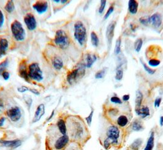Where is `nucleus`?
I'll use <instances>...</instances> for the list:
<instances>
[{
    "label": "nucleus",
    "mask_w": 163,
    "mask_h": 150,
    "mask_svg": "<svg viewBox=\"0 0 163 150\" xmlns=\"http://www.w3.org/2000/svg\"><path fill=\"white\" fill-rule=\"evenodd\" d=\"M66 126L72 140L79 143L86 141L87 130L83 122L80 118L77 116L69 117L66 121Z\"/></svg>",
    "instance_id": "1"
},
{
    "label": "nucleus",
    "mask_w": 163,
    "mask_h": 150,
    "mask_svg": "<svg viewBox=\"0 0 163 150\" xmlns=\"http://www.w3.org/2000/svg\"><path fill=\"white\" fill-rule=\"evenodd\" d=\"M106 139L103 141V145L106 150H109L112 146H120V130L117 126L115 125L109 126L106 131Z\"/></svg>",
    "instance_id": "2"
},
{
    "label": "nucleus",
    "mask_w": 163,
    "mask_h": 150,
    "mask_svg": "<svg viewBox=\"0 0 163 150\" xmlns=\"http://www.w3.org/2000/svg\"><path fill=\"white\" fill-rule=\"evenodd\" d=\"M74 36L80 46H83L87 39L86 29L84 24L81 21H77L74 24Z\"/></svg>",
    "instance_id": "3"
},
{
    "label": "nucleus",
    "mask_w": 163,
    "mask_h": 150,
    "mask_svg": "<svg viewBox=\"0 0 163 150\" xmlns=\"http://www.w3.org/2000/svg\"><path fill=\"white\" fill-rule=\"evenodd\" d=\"M12 34L14 39L17 41H23L26 37L25 30L23 28L22 23L16 20L12 23L10 26Z\"/></svg>",
    "instance_id": "4"
},
{
    "label": "nucleus",
    "mask_w": 163,
    "mask_h": 150,
    "mask_svg": "<svg viewBox=\"0 0 163 150\" xmlns=\"http://www.w3.org/2000/svg\"><path fill=\"white\" fill-rule=\"evenodd\" d=\"M28 76L29 78L35 81L41 82L43 80V73L39 64L34 62L28 67Z\"/></svg>",
    "instance_id": "5"
},
{
    "label": "nucleus",
    "mask_w": 163,
    "mask_h": 150,
    "mask_svg": "<svg viewBox=\"0 0 163 150\" xmlns=\"http://www.w3.org/2000/svg\"><path fill=\"white\" fill-rule=\"evenodd\" d=\"M54 43L61 49H66L69 44V40L66 33L63 30H57L55 35Z\"/></svg>",
    "instance_id": "6"
},
{
    "label": "nucleus",
    "mask_w": 163,
    "mask_h": 150,
    "mask_svg": "<svg viewBox=\"0 0 163 150\" xmlns=\"http://www.w3.org/2000/svg\"><path fill=\"white\" fill-rule=\"evenodd\" d=\"M85 65H80L77 68L74 69L67 75V81L70 85L74 84L78 80L82 78L85 73Z\"/></svg>",
    "instance_id": "7"
},
{
    "label": "nucleus",
    "mask_w": 163,
    "mask_h": 150,
    "mask_svg": "<svg viewBox=\"0 0 163 150\" xmlns=\"http://www.w3.org/2000/svg\"><path fill=\"white\" fill-rule=\"evenodd\" d=\"M6 115L12 122H17L22 118V111L19 106H13L6 111Z\"/></svg>",
    "instance_id": "8"
},
{
    "label": "nucleus",
    "mask_w": 163,
    "mask_h": 150,
    "mask_svg": "<svg viewBox=\"0 0 163 150\" xmlns=\"http://www.w3.org/2000/svg\"><path fill=\"white\" fill-rule=\"evenodd\" d=\"M69 142V136L66 135H62L55 141L54 143V149L55 150H62L68 144Z\"/></svg>",
    "instance_id": "9"
},
{
    "label": "nucleus",
    "mask_w": 163,
    "mask_h": 150,
    "mask_svg": "<svg viewBox=\"0 0 163 150\" xmlns=\"http://www.w3.org/2000/svg\"><path fill=\"white\" fill-rule=\"evenodd\" d=\"M24 22L27 28L30 31L34 30L37 27V21L35 17L31 13L27 14L24 17Z\"/></svg>",
    "instance_id": "10"
},
{
    "label": "nucleus",
    "mask_w": 163,
    "mask_h": 150,
    "mask_svg": "<svg viewBox=\"0 0 163 150\" xmlns=\"http://www.w3.org/2000/svg\"><path fill=\"white\" fill-rule=\"evenodd\" d=\"M48 8V3L45 1L37 2L33 5V8L39 14H42L45 12Z\"/></svg>",
    "instance_id": "11"
},
{
    "label": "nucleus",
    "mask_w": 163,
    "mask_h": 150,
    "mask_svg": "<svg viewBox=\"0 0 163 150\" xmlns=\"http://www.w3.org/2000/svg\"><path fill=\"white\" fill-rule=\"evenodd\" d=\"M45 105L42 104L39 105L37 106L35 113L34 115V117L32 120L33 123H36L37 122H38L40 121V119L42 118V117L45 114Z\"/></svg>",
    "instance_id": "12"
},
{
    "label": "nucleus",
    "mask_w": 163,
    "mask_h": 150,
    "mask_svg": "<svg viewBox=\"0 0 163 150\" xmlns=\"http://www.w3.org/2000/svg\"><path fill=\"white\" fill-rule=\"evenodd\" d=\"M1 143L4 146L12 149H16L22 145V141L19 139H16L12 140H0Z\"/></svg>",
    "instance_id": "13"
},
{
    "label": "nucleus",
    "mask_w": 163,
    "mask_h": 150,
    "mask_svg": "<svg viewBox=\"0 0 163 150\" xmlns=\"http://www.w3.org/2000/svg\"><path fill=\"white\" fill-rule=\"evenodd\" d=\"M115 27V23L113 22V23H111L109 25V26L107 27V28L106 36H107L109 47H110L111 44H112L113 37H114V35Z\"/></svg>",
    "instance_id": "14"
},
{
    "label": "nucleus",
    "mask_w": 163,
    "mask_h": 150,
    "mask_svg": "<svg viewBox=\"0 0 163 150\" xmlns=\"http://www.w3.org/2000/svg\"><path fill=\"white\" fill-rule=\"evenodd\" d=\"M150 22H152V25L156 28H158L161 26L162 23V16L159 13H155L150 17Z\"/></svg>",
    "instance_id": "15"
},
{
    "label": "nucleus",
    "mask_w": 163,
    "mask_h": 150,
    "mask_svg": "<svg viewBox=\"0 0 163 150\" xmlns=\"http://www.w3.org/2000/svg\"><path fill=\"white\" fill-rule=\"evenodd\" d=\"M19 75L21 78L26 80L27 82L29 81V76H28V72L26 68V64L25 62H22L20 64L19 67Z\"/></svg>",
    "instance_id": "16"
},
{
    "label": "nucleus",
    "mask_w": 163,
    "mask_h": 150,
    "mask_svg": "<svg viewBox=\"0 0 163 150\" xmlns=\"http://www.w3.org/2000/svg\"><path fill=\"white\" fill-rule=\"evenodd\" d=\"M135 112L138 116H140L142 118H145L149 116L150 115V109L147 106L141 107L139 109L135 110Z\"/></svg>",
    "instance_id": "17"
},
{
    "label": "nucleus",
    "mask_w": 163,
    "mask_h": 150,
    "mask_svg": "<svg viewBox=\"0 0 163 150\" xmlns=\"http://www.w3.org/2000/svg\"><path fill=\"white\" fill-rule=\"evenodd\" d=\"M8 47V41L6 38H0V57L6 54Z\"/></svg>",
    "instance_id": "18"
},
{
    "label": "nucleus",
    "mask_w": 163,
    "mask_h": 150,
    "mask_svg": "<svg viewBox=\"0 0 163 150\" xmlns=\"http://www.w3.org/2000/svg\"><path fill=\"white\" fill-rule=\"evenodd\" d=\"M144 95L140 91H137L135 92V110L139 109L141 107L143 102Z\"/></svg>",
    "instance_id": "19"
},
{
    "label": "nucleus",
    "mask_w": 163,
    "mask_h": 150,
    "mask_svg": "<svg viewBox=\"0 0 163 150\" xmlns=\"http://www.w3.org/2000/svg\"><path fill=\"white\" fill-rule=\"evenodd\" d=\"M52 65L55 70H60L63 67V62L60 57L55 56L52 60Z\"/></svg>",
    "instance_id": "20"
},
{
    "label": "nucleus",
    "mask_w": 163,
    "mask_h": 150,
    "mask_svg": "<svg viewBox=\"0 0 163 150\" xmlns=\"http://www.w3.org/2000/svg\"><path fill=\"white\" fill-rule=\"evenodd\" d=\"M155 145V133L152 132L148 139L145 147L144 150H153Z\"/></svg>",
    "instance_id": "21"
},
{
    "label": "nucleus",
    "mask_w": 163,
    "mask_h": 150,
    "mask_svg": "<svg viewBox=\"0 0 163 150\" xmlns=\"http://www.w3.org/2000/svg\"><path fill=\"white\" fill-rule=\"evenodd\" d=\"M57 127L58 130L61 134V135H66L67 133V126L65 121L62 119H60L57 122Z\"/></svg>",
    "instance_id": "22"
},
{
    "label": "nucleus",
    "mask_w": 163,
    "mask_h": 150,
    "mask_svg": "<svg viewBox=\"0 0 163 150\" xmlns=\"http://www.w3.org/2000/svg\"><path fill=\"white\" fill-rule=\"evenodd\" d=\"M129 122L128 118L124 115H121L118 116L117 119V125L120 128H124L127 126V124Z\"/></svg>",
    "instance_id": "23"
},
{
    "label": "nucleus",
    "mask_w": 163,
    "mask_h": 150,
    "mask_svg": "<svg viewBox=\"0 0 163 150\" xmlns=\"http://www.w3.org/2000/svg\"><path fill=\"white\" fill-rule=\"evenodd\" d=\"M142 143L143 141L142 139H137L129 146L127 150H139Z\"/></svg>",
    "instance_id": "24"
},
{
    "label": "nucleus",
    "mask_w": 163,
    "mask_h": 150,
    "mask_svg": "<svg viewBox=\"0 0 163 150\" xmlns=\"http://www.w3.org/2000/svg\"><path fill=\"white\" fill-rule=\"evenodd\" d=\"M138 6L139 4L135 0H130L128 2V9L130 13L132 14H135L137 12Z\"/></svg>",
    "instance_id": "25"
},
{
    "label": "nucleus",
    "mask_w": 163,
    "mask_h": 150,
    "mask_svg": "<svg viewBox=\"0 0 163 150\" xmlns=\"http://www.w3.org/2000/svg\"><path fill=\"white\" fill-rule=\"evenodd\" d=\"M131 128H132V129L135 132L142 131L144 129V126L142 122L137 119H135V121L132 122L131 124Z\"/></svg>",
    "instance_id": "26"
},
{
    "label": "nucleus",
    "mask_w": 163,
    "mask_h": 150,
    "mask_svg": "<svg viewBox=\"0 0 163 150\" xmlns=\"http://www.w3.org/2000/svg\"><path fill=\"white\" fill-rule=\"evenodd\" d=\"M97 57L94 54H89L86 56V67L91 68L93 64L96 61Z\"/></svg>",
    "instance_id": "27"
},
{
    "label": "nucleus",
    "mask_w": 163,
    "mask_h": 150,
    "mask_svg": "<svg viewBox=\"0 0 163 150\" xmlns=\"http://www.w3.org/2000/svg\"><path fill=\"white\" fill-rule=\"evenodd\" d=\"M4 9L9 13H12L15 9V5L13 1H8L4 6Z\"/></svg>",
    "instance_id": "28"
},
{
    "label": "nucleus",
    "mask_w": 163,
    "mask_h": 150,
    "mask_svg": "<svg viewBox=\"0 0 163 150\" xmlns=\"http://www.w3.org/2000/svg\"><path fill=\"white\" fill-rule=\"evenodd\" d=\"M91 41H92V43L93 46H95V47L98 46L99 40L98 35L94 32H92L91 33Z\"/></svg>",
    "instance_id": "29"
},
{
    "label": "nucleus",
    "mask_w": 163,
    "mask_h": 150,
    "mask_svg": "<svg viewBox=\"0 0 163 150\" xmlns=\"http://www.w3.org/2000/svg\"><path fill=\"white\" fill-rule=\"evenodd\" d=\"M142 44H143V41L141 38L137 39L135 41V42L134 43V48H135V50L137 52H139L141 51V49L142 47Z\"/></svg>",
    "instance_id": "30"
},
{
    "label": "nucleus",
    "mask_w": 163,
    "mask_h": 150,
    "mask_svg": "<svg viewBox=\"0 0 163 150\" xmlns=\"http://www.w3.org/2000/svg\"><path fill=\"white\" fill-rule=\"evenodd\" d=\"M9 60L7 58H6L1 63H0V75H1L2 73L5 71V69L7 68Z\"/></svg>",
    "instance_id": "31"
},
{
    "label": "nucleus",
    "mask_w": 163,
    "mask_h": 150,
    "mask_svg": "<svg viewBox=\"0 0 163 150\" xmlns=\"http://www.w3.org/2000/svg\"><path fill=\"white\" fill-rule=\"evenodd\" d=\"M106 68H104L101 70H100L99 71H98L96 74H95V78L96 79H102L104 77L105 74H106Z\"/></svg>",
    "instance_id": "32"
},
{
    "label": "nucleus",
    "mask_w": 163,
    "mask_h": 150,
    "mask_svg": "<svg viewBox=\"0 0 163 150\" xmlns=\"http://www.w3.org/2000/svg\"><path fill=\"white\" fill-rule=\"evenodd\" d=\"M121 51V38H119L116 41L115 47V54L116 55L118 54Z\"/></svg>",
    "instance_id": "33"
},
{
    "label": "nucleus",
    "mask_w": 163,
    "mask_h": 150,
    "mask_svg": "<svg viewBox=\"0 0 163 150\" xmlns=\"http://www.w3.org/2000/svg\"><path fill=\"white\" fill-rule=\"evenodd\" d=\"M110 100L112 103L115 104H118V105H121L123 104V102L121 101V100L118 98V97L116 96H113L110 98Z\"/></svg>",
    "instance_id": "34"
},
{
    "label": "nucleus",
    "mask_w": 163,
    "mask_h": 150,
    "mask_svg": "<svg viewBox=\"0 0 163 150\" xmlns=\"http://www.w3.org/2000/svg\"><path fill=\"white\" fill-rule=\"evenodd\" d=\"M123 76V70L119 68L117 70L116 75H115V80L117 81H121Z\"/></svg>",
    "instance_id": "35"
},
{
    "label": "nucleus",
    "mask_w": 163,
    "mask_h": 150,
    "mask_svg": "<svg viewBox=\"0 0 163 150\" xmlns=\"http://www.w3.org/2000/svg\"><path fill=\"white\" fill-rule=\"evenodd\" d=\"M160 61L158 60H156V59H151L150 60L148 61V64L151 67H157L158 65H159L160 64Z\"/></svg>",
    "instance_id": "36"
},
{
    "label": "nucleus",
    "mask_w": 163,
    "mask_h": 150,
    "mask_svg": "<svg viewBox=\"0 0 163 150\" xmlns=\"http://www.w3.org/2000/svg\"><path fill=\"white\" fill-rule=\"evenodd\" d=\"M141 63H142V65H143V67H144L145 70L148 74H153L155 73V70H153V69H152V68H150L149 67H148V66L144 63V62H143L142 60H141Z\"/></svg>",
    "instance_id": "37"
},
{
    "label": "nucleus",
    "mask_w": 163,
    "mask_h": 150,
    "mask_svg": "<svg viewBox=\"0 0 163 150\" xmlns=\"http://www.w3.org/2000/svg\"><path fill=\"white\" fill-rule=\"evenodd\" d=\"M93 114H94V110L92 109L91 112L90 113V115L88 116L87 117L85 118V120L88 124V125H89V126H91L92 124V119H93Z\"/></svg>",
    "instance_id": "38"
},
{
    "label": "nucleus",
    "mask_w": 163,
    "mask_h": 150,
    "mask_svg": "<svg viewBox=\"0 0 163 150\" xmlns=\"http://www.w3.org/2000/svg\"><path fill=\"white\" fill-rule=\"evenodd\" d=\"M25 101V103L27 104V105H28V106L29 108L31 107V104H32V102H33V100H32V98L30 97H28V95H25L24 97H23Z\"/></svg>",
    "instance_id": "39"
},
{
    "label": "nucleus",
    "mask_w": 163,
    "mask_h": 150,
    "mask_svg": "<svg viewBox=\"0 0 163 150\" xmlns=\"http://www.w3.org/2000/svg\"><path fill=\"white\" fill-rule=\"evenodd\" d=\"M106 5V1H105V0H102V1H101V6H100L99 8V12L100 14H102L103 11L104 10Z\"/></svg>",
    "instance_id": "40"
},
{
    "label": "nucleus",
    "mask_w": 163,
    "mask_h": 150,
    "mask_svg": "<svg viewBox=\"0 0 163 150\" xmlns=\"http://www.w3.org/2000/svg\"><path fill=\"white\" fill-rule=\"evenodd\" d=\"M17 91L19 92L24 93L27 91H29V87H28L27 86H22L18 87Z\"/></svg>",
    "instance_id": "41"
},
{
    "label": "nucleus",
    "mask_w": 163,
    "mask_h": 150,
    "mask_svg": "<svg viewBox=\"0 0 163 150\" xmlns=\"http://www.w3.org/2000/svg\"><path fill=\"white\" fill-rule=\"evenodd\" d=\"M4 22V16L2 10L0 9V28H2Z\"/></svg>",
    "instance_id": "42"
},
{
    "label": "nucleus",
    "mask_w": 163,
    "mask_h": 150,
    "mask_svg": "<svg viewBox=\"0 0 163 150\" xmlns=\"http://www.w3.org/2000/svg\"><path fill=\"white\" fill-rule=\"evenodd\" d=\"M114 7H113V6L110 7L109 9H108L107 12H106V15L104 16V19H107L108 17H109V16H110V14L112 13V12H114Z\"/></svg>",
    "instance_id": "43"
},
{
    "label": "nucleus",
    "mask_w": 163,
    "mask_h": 150,
    "mask_svg": "<svg viewBox=\"0 0 163 150\" xmlns=\"http://www.w3.org/2000/svg\"><path fill=\"white\" fill-rule=\"evenodd\" d=\"M1 76L3 78L4 80L5 81H7L9 78H10V73L8 72V71H4L2 74H1Z\"/></svg>",
    "instance_id": "44"
},
{
    "label": "nucleus",
    "mask_w": 163,
    "mask_h": 150,
    "mask_svg": "<svg viewBox=\"0 0 163 150\" xmlns=\"http://www.w3.org/2000/svg\"><path fill=\"white\" fill-rule=\"evenodd\" d=\"M140 21L141 23L144 25H147L150 23V18H145V17H142L140 19Z\"/></svg>",
    "instance_id": "45"
},
{
    "label": "nucleus",
    "mask_w": 163,
    "mask_h": 150,
    "mask_svg": "<svg viewBox=\"0 0 163 150\" xmlns=\"http://www.w3.org/2000/svg\"><path fill=\"white\" fill-rule=\"evenodd\" d=\"M161 100L162 98L161 97H158L155 99V103H154V105L155 107H159L160 106V104L161 103Z\"/></svg>",
    "instance_id": "46"
},
{
    "label": "nucleus",
    "mask_w": 163,
    "mask_h": 150,
    "mask_svg": "<svg viewBox=\"0 0 163 150\" xmlns=\"http://www.w3.org/2000/svg\"><path fill=\"white\" fill-rule=\"evenodd\" d=\"M4 108V105L3 101L1 99H0V115H1L3 112Z\"/></svg>",
    "instance_id": "47"
},
{
    "label": "nucleus",
    "mask_w": 163,
    "mask_h": 150,
    "mask_svg": "<svg viewBox=\"0 0 163 150\" xmlns=\"http://www.w3.org/2000/svg\"><path fill=\"white\" fill-rule=\"evenodd\" d=\"M29 91H30V92H31V93L34 94V95H39V92L38 91H37V90L35 89L29 88Z\"/></svg>",
    "instance_id": "48"
},
{
    "label": "nucleus",
    "mask_w": 163,
    "mask_h": 150,
    "mask_svg": "<svg viewBox=\"0 0 163 150\" xmlns=\"http://www.w3.org/2000/svg\"><path fill=\"white\" fill-rule=\"evenodd\" d=\"M130 98V95H124L123 96V101L124 102H127L128 100H129V99Z\"/></svg>",
    "instance_id": "49"
},
{
    "label": "nucleus",
    "mask_w": 163,
    "mask_h": 150,
    "mask_svg": "<svg viewBox=\"0 0 163 150\" xmlns=\"http://www.w3.org/2000/svg\"><path fill=\"white\" fill-rule=\"evenodd\" d=\"M5 121H6V118L4 117H2L0 118V128L3 126L4 123L5 122Z\"/></svg>",
    "instance_id": "50"
},
{
    "label": "nucleus",
    "mask_w": 163,
    "mask_h": 150,
    "mask_svg": "<svg viewBox=\"0 0 163 150\" xmlns=\"http://www.w3.org/2000/svg\"><path fill=\"white\" fill-rule=\"evenodd\" d=\"M54 114H55V111H54V110H53V111H52V112L51 115V116H50V117H49V118H47V121H50V120H51V119L53 118V116H54Z\"/></svg>",
    "instance_id": "51"
},
{
    "label": "nucleus",
    "mask_w": 163,
    "mask_h": 150,
    "mask_svg": "<svg viewBox=\"0 0 163 150\" xmlns=\"http://www.w3.org/2000/svg\"><path fill=\"white\" fill-rule=\"evenodd\" d=\"M159 122H160V125H161V126H163V116H161Z\"/></svg>",
    "instance_id": "52"
},
{
    "label": "nucleus",
    "mask_w": 163,
    "mask_h": 150,
    "mask_svg": "<svg viewBox=\"0 0 163 150\" xmlns=\"http://www.w3.org/2000/svg\"><path fill=\"white\" fill-rule=\"evenodd\" d=\"M53 2H55L57 3H58L60 2V0H54V1H53Z\"/></svg>",
    "instance_id": "53"
},
{
    "label": "nucleus",
    "mask_w": 163,
    "mask_h": 150,
    "mask_svg": "<svg viewBox=\"0 0 163 150\" xmlns=\"http://www.w3.org/2000/svg\"><path fill=\"white\" fill-rule=\"evenodd\" d=\"M157 150H162V149H157Z\"/></svg>",
    "instance_id": "54"
}]
</instances>
